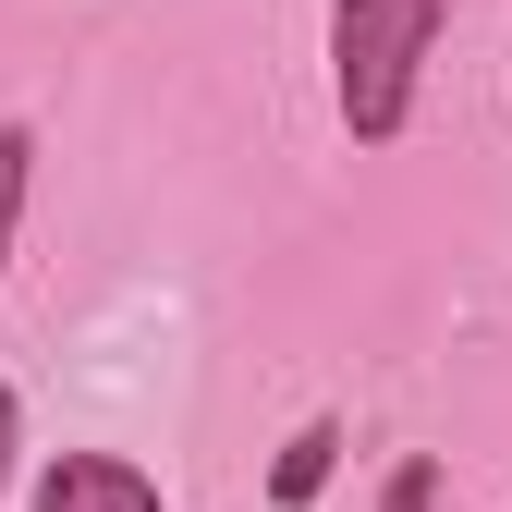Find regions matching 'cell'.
I'll list each match as a JSON object with an SVG mask.
<instances>
[{"label": "cell", "mask_w": 512, "mask_h": 512, "mask_svg": "<svg viewBox=\"0 0 512 512\" xmlns=\"http://www.w3.org/2000/svg\"><path fill=\"white\" fill-rule=\"evenodd\" d=\"M330 464H342V427H293L281 464H269V500H317V488H330Z\"/></svg>", "instance_id": "obj_3"}, {"label": "cell", "mask_w": 512, "mask_h": 512, "mask_svg": "<svg viewBox=\"0 0 512 512\" xmlns=\"http://www.w3.org/2000/svg\"><path fill=\"white\" fill-rule=\"evenodd\" d=\"M25 171H37V135L0 122V269H13V220H25Z\"/></svg>", "instance_id": "obj_4"}, {"label": "cell", "mask_w": 512, "mask_h": 512, "mask_svg": "<svg viewBox=\"0 0 512 512\" xmlns=\"http://www.w3.org/2000/svg\"><path fill=\"white\" fill-rule=\"evenodd\" d=\"M37 512H159V476L122 452H49L37 464Z\"/></svg>", "instance_id": "obj_2"}, {"label": "cell", "mask_w": 512, "mask_h": 512, "mask_svg": "<svg viewBox=\"0 0 512 512\" xmlns=\"http://www.w3.org/2000/svg\"><path fill=\"white\" fill-rule=\"evenodd\" d=\"M378 512H439V464H391V488H378Z\"/></svg>", "instance_id": "obj_5"}, {"label": "cell", "mask_w": 512, "mask_h": 512, "mask_svg": "<svg viewBox=\"0 0 512 512\" xmlns=\"http://www.w3.org/2000/svg\"><path fill=\"white\" fill-rule=\"evenodd\" d=\"M439 25H452V0H330V98L354 147H391L415 122Z\"/></svg>", "instance_id": "obj_1"}, {"label": "cell", "mask_w": 512, "mask_h": 512, "mask_svg": "<svg viewBox=\"0 0 512 512\" xmlns=\"http://www.w3.org/2000/svg\"><path fill=\"white\" fill-rule=\"evenodd\" d=\"M13 427H25V415H13V391H0V488H13Z\"/></svg>", "instance_id": "obj_6"}]
</instances>
